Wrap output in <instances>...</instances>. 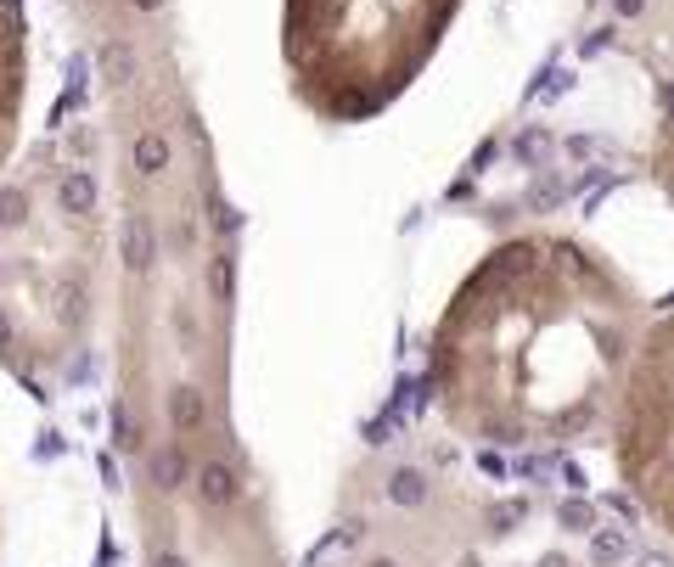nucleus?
<instances>
[{
  "mask_svg": "<svg viewBox=\"0 0 674 567\" xmlns=\"http://www.w3.org/2000/svg\"><path fill=\"white\" fill-rule=\"evenodd\" d=\"M607 450L635 512L674 540V310L652 315L607 411Z\"/></svg>",
  "mask_w": 674,
  "mask_h": 567,
  "instance_id": "7ed1b4c3",
  "label": "nucleus"
},
{
  "mask_svg": "<svg viewBox=\"0 0 674 567\" xmlns=\"http://www.w3.org/2000/svg\"><path fill=\"white\" fill-rule=\"evenodd\" d=\"M652 310L601 248L567 230L495 242L427 331L438 421L484 450H562L607 427Z\"/></svg>",
  "mask_w": 674,
  "mask_h": 567,
  "instance_id": "f257e3e1",
  "label": "nucleus"
},
{
  "mask_svg": "<svg viewBox=\"0 0 674 567\" xmlns=\"http://www.w3.org/2000/svg\"><path fill=\"white\" fill-rule=\"evenodd\" d=\"M158 567H270V556L242 528H209L197 540H163Z\"/></svg>",
  "mask_w": 674,
  "mask_h": 567,
  "instance_id": "39448f33",
  "label": "nucleus"
},
{
  "mask_svg": "<svg viewBox=\"0 0 674 567\" xmlns=\"http://www.w3.org/2000/svg\"><path fill=\"white\" fill-rule=\"evenodd\" d=\"M28 108V17L23 0H0V175L17 152Z\"/></svg>",
  "mask_w": 674,
  "mask_h": 567,
  "instance_id": "20e7f679",
  "label": "nucleus"
},
{
  "mask_svg": "<svg viewBox=\"0 0 674 567\" xmlns=\"http://www.w3.org/2000/svg\"><path fill=\"white\" fill-rule=\"evenodd\" d=\"M461 0H282L287 90L321 124H371L445 46Z\"/></svg>",
  "mask_w": 674,
  "mask_h": 567,
  "instance_id": "f03ea898",
  "label": "nucleus"
},
{
  "mask_svg": "<svg viewBox=\"0 0 674 567\" xmlns=\"http://www.w3.org/2000/svg\"><path fill=\"white\" fill-rule=\"evenodd\" d=\"M652 175L658 186L669 191V203H674V90L663 96V118H658V141H652Z\"/></svg>",
  "mask_w": 674,
  "mask_h": 567,
  "instance_id": "423d86ee",
  "label": "nucleus"
}]
</instances>
